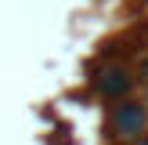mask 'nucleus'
<instances>
[{
    "label": "nucleus",
    "instance_id": "f257e3e1",
    "mask_svg": "<svg viewBox=\"0 0 148 145\" xmlns=\"http://www.w3.org/2000/svg\"><path fill=\"white\" fill-rule=\"evenodd\" d=\"M145 123H148V109L141 105V102L123 98L119 105L112 109V127H116L119 138H137V134L145 130Z\"/></svg>",
    "mask_w": 148,
    "mask_h": 145
},
{
    "label": "nucleus",
    "instance_id": "f03ea898",
    "mask_svg": "<svg viewBox=\"0 0 148 145\" xmlns=\"http://www.w3.org/2000/svg\"><path fill=\"white\" fill-rule=\"evenodd\" d=\"M130 87H134V76H130V69H123V65H108L98 76V91L105 94V98H112V102H123L130 94Z\"/></svg>",
    "mask_w": 148,
    "mask_h": 145
}]
</instances>
